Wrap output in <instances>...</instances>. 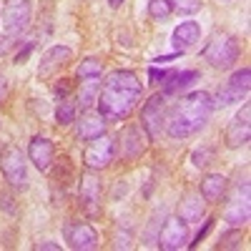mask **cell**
Returning a JSON list of instances; mask_svg holds the SVG:
<instances>
[{
  "label": "cell",
  "instance_id": "cell-1",
  "mask_svg": "<svg viewBox=\"0 0 251 251\" xmlns=\"http://www.w3.org/2000/svg\"><path fill=\"white\" fill-rule=\"evenodd\" d=\"M143 96V86L133 71H113L108 78L103 80V86L98 91V116L113 123V121H126L131 116V111L138 106V100Z\"/></svg>",
  "mask_w": 251,
  "mask_h": 251
},
{
  "label": "cell",
  "instance_id": "cell-2",
  "mask_svg": "<svg viewBox=\"0 0 251 251\" xmlns=\"http://www.w3.org/2000/svg\"><path fill=\"white\" fill-rule=\"evenodd\" d=\"M211 113H214V98L206 91L188 93L178 98L176 106L171 108L169 121H166V133L171 138H188L203 128Z\"/></svg>",
  "mask_w": 251,
  "mask_h": 251
},
{
  "label": "cell",
  "instance_id": "cell-3",
  "mask_svg": "<svg viewBox=\"0 0 251 251\" xmlns=\"http://www.w3.org/2000/svg\"><path fill=\"white\" fill-rule=\"evenodd\" d=\"M239 55H241L239 40L234 35H228V33H216L211 40H208V46L203 48V60H208L219 71L231 68L239 60Z\"/></svg>",
  "mask_w": 251,
  "mask_h": 251
},
{
  "label": "cell",
  "instance_id": "cell-4",
  "mask_svg": "<svg viewBox=\"0 0 251 251\" xmlns=\"http://www.w3.org/2000/svg\"><path fill=\"white\" fill-rule=\"evenodd\" d=\"M33 18V3L30 0H10L3 10V25H5V35L10 38H20Z\"/></svg>",
  "mask_w": 251,
  "mask_h": 251
},
{
  "label": "cell",
  "instance_id": "cell-5",
  "mask_svg": "<svg viewBox=\"0 0 251 251\" xmlns=\"http://www.w3.org/2000/svg\"><path fill=\"white\" fill-rule=\"evenodd\" d=\"M116 151H118L116 141L103 133V136L88 141L86 151H83V163H86L91 171H100V169H106V166L116 158Z\"/></svg>",
  "mask_w": 251,
  "mask_h": 251
},
{
  "label": "cell",
  "instance_id": "cell-6",
  "mask_svg": "<svg viewBox=\"0 0 251 251\" xmlns=\"http://www.w3.org/2000/svg\"><path fill=\"white\" fill-rule=\"evenodd\" d=\"M0 171H3L5 181L13 186V188H20L25 191L28 188V169H25V158L20 153L15 146H8L0 156Z\"/></svg>",
  "mask_w": 251,
  "mask_h": 251
},
{
  "label": "cell",
  "instance_id": "cell-7",
  "mask_svg": "<svg viewBox=\"0 0 251 251\" xmlns=\"http://www.w3.org/2000/svg\"><path fill=\"white\" fill-rule=\"evenodd\" d=\"M249 88H251V71H249V68L236 71L231 78L224 83V86H219L214 108H216V106H231V103H239L241 98L249 96Z\"/></svg>",
  "mask_w": 251,
  "mask_h": 251
},
{
  "label": "cell",
  "instance_id": "cell-8",
  "mask_svg": "<svg viewBox=\"0 0 251 251\" xmlns=\"http://www.w3.org/2000/svg\"><path fill=\"white\" fill-rule=\"evenodd\" d=\"M188 241V224L178 216L174 219H166L161 231L156 236V244L163 249V251H176V249H183Z\"/></svg>",
  "mask_w": 251,
  "mask_h": 251
},
{
  "label": "cell",
  "instance_id": "cell-9",
  "mask_svg": "<svg viewBox=\"0 0 251 251\" xmlns=\"http://www.w3.org/2000/svg\"><path fill=\"white\" fill-rule=\"evenodd\" d=\"M163 118H166V96L156 93L146 100V106L141 111V126L149 133V138H156L163 128Z\"/></svg>",
  "mask_w": 251,
  "mask_h": 251
},
{
  "label": "cell",
  "instance_id": "cell-10",
  "mask_svg": "<svg viewBox=\"0 0 251 251\" xmlns=\"http://www.w3.org/2000/svg\"><path fill=\"white\" fill-rule=\"evenodd\" d=\"M249 211H251V203H249V181L244 178V183L239 181L234 196L228 199L224 219L231 224V226H244L249 221Z\"/></svg>",
  "mask_w": 251,
  "mask_h": 251
},
{
  "label": "cell",
  "instance_id": "cell-11",
  "mask_svg": "<svg viewBox=\"0 0 251 251\" xmlns=\"http://www.w3.org/2000/svg\"><path fill=\"white\" fill-rule=\"evenodd\" d=\"M249 136H251V106L244 103V108L231 118L226 128V146L228 149H241L249 143Z\"/></svg>",
  "mask_w": 251,
  "mask_h": 251
},
{
  "label": "cell",
  "instance_id": "cell-12",
  "mask_svg": "<svg viewBox=\"0 0 251 251\" xmlns=\"http://www.w3.org/2000/svg\"><path fill=\"white\" fill-rule=\"evenodd\" d=\"M66 241L75 251H91L98 246V234L91 224L73 221V224H66Z\"/></svg>",
  "mask_w": 251,
  "mask_h": 251
},
{
  "label": "cell",
  "instance_id": "cell-13",
  "mask_svg": "<svg viewBox=\"0 0 251 251\" xmlns=\"http://www.w3.org/2000/svg\"><path fill=\"white\" fill-rule=\"evenodd\" d=\"M149 133L143 131V126H128L123 133H121V156L126 161H136L143 151L146 146H149Z\"/></svg>",
  "mask_w": 251,
  "mask_h": 251
},
{
  "label": "cell",
  "instance_id": "cell-14",
  "mask_svg": "<svg viewBox=\"0 0 251 251\" xmlns=\"http://www.w3.org/2000/svg\"><path fill=\"white\" fill-rule=\"evenodd\" d=\"M78 194H80V206L86 208V214L98 216L100 214V178L93 174H86L80 178Z\"/></svg>",
  "mask_w": 251,
  "mask_h": 251
},
{
  "label": "cell",
  "instance_id": "cell-15",
  "mask_svg": "<svg viewBox=\"0 0 251 251\" xmlns=\"http://www.w3.org/2000/svg\"><path fill=\"white\" fill-rule=\"evenodd\" d=\"M28 156H30V161H33V166L38 171H48L53 158H55V149L46 136H35L28 146Z\"/></svg>",
  "mask_w": 251,
  "mask_h": 251
},
{
  "label": "cell",
  "instance_id": "cell-16",
  "mask_svg": "<svg viewBox=\"0 0 251 251\" xmlns=\"http://www.w3.org/2000/svg\"><path fill=\"white\" fill-rule=\"evenodd\" d=\"M206 216V201L201 194L196 191H188L181 196L178 201V219H183L186 224H196Z\"/></svg>",
  "mask_w": 251,
  "mask_h": 251
},
{
  "label": "cell",
  "instance_id": "cell-17",
  "mask_svg": "<svg viewBox=\"0 0 251 251\" xmlns=\"http://www.w3.org/2000/svg\"><path fill=\"white\" fill-rule=\"evenodd\" d=\"M73 58V50L68 46H53L50 50H46V55L40 58V66H38V75L40 78H48L53 75L60 66H66V63Z\"/></svg>",
  "mask_w": 251,
  "mask_h": 251
},
{
  "label": "cell",
  "instance_id": "cell-18",
  "mask_svg": "<svg viewBox=\"0 0 251 251\" xmlns=\"http://www.w3.org/2000/svg\"><path fill=\"white\" fill-rule=\"evenodd\" d=\"M199 38H201V25L196 23V20H183L181 25H176V30H174V35H171L176 50L191 48Z\"/></svg>",
  "mask_w": 251,
  "mask_h": 251
},
{
  "label": "cell",
  "instance_id": "cell-19",
  "mask_svg": "<svg viewBox=\"0 0 251 251\" xmlns=\"http://www.w3.org/2000/svg\"><path fill=\"white\" fill-rule=\"evenodd\" d=\"M199 78V71H178V73H169L161 83V93L163 96H174L178 91H183L186 86H191V83Z\"/></svg>",
  "mask_w": 251,
  "mask_h": 251
},
{
  "label": "cell",
  "instance_id": "cell-20",
  "mask_svg": "<svg viewBox=\"0 0 251 251\" xmlns=\"http://www.w3.org/2000/svg\"><path fill=\"white\" fill-rule=\"evenodd\" d=\"M224 194H226V176H221V174H208V176L201 181V196H203V201L219 203Z\"/></svg>",
  "mask_w": 251,
  "mask_h": 251
},
{
  "label": "cell",
  "instance_id": "cell-21",
  "mask_svg": "<svg viewBox=\"0 0 251 251\" xmlns=\"http://www.w3.org/2000/svg\"><path fill=\"white\" fill-rule=\"evenodd\" d=\"M106 133V121L100 116H83L78 123V138L80 141H91Z\"/></svg>",
  "mask_w": 251,
  "mask_h": 251
},
{
  "label": "cell",
  "instance_id": "cell-22",
  "mask_svg": "<svg viewBox=\"0 0 251 251\" xmlns=\"http://www.w3.org/2000/svg\"><path fill=\"white\" fill-rule=\"evenodd\" d=\"M75 73H78V78H83V80L100 78V73H103V63H100L98 58H86V60H80V66L75 68Z\"/></svg>",
  "mask_w": 251,
  "mask_h": 251
},
{
  "label": "cell",
  "instance_id": "cell-23",
  "mask_svg": "<svg viewBox=\"0 0 251 251\" xmlns=\"http://www.w3.org/2000/svg\"><path fill=\"white\" fill-rule=\"evenodd\" d=\"M98 91H100V83H98V78L86 80V86L80 88V108H83V111L91 108L93 103L98 100Z\"/></svg>",
  "mask_w": 251,
  "mask_h": 251
},
{
  "label": "cell",
  "instance_id": "cell-24",
  "mask_svg": "<svg viewBox=\"0 0 251 251\" xmlns=\"http://www.w3.org/2000/svg\"><path fill=\"white\" fill-rule=\"evenodd\" d=\"M55 121H58L60 126L73 123V121H75V103H71V100L63 98V100L58 103V108H55Z\"/></svg>",
  "mask_w": 251,
  "mask_h": 251
},
{
  "label": "cell",
  "instance_id": "cell-25",
  "mask_svg": "<svg viewBox=\"0 0 251 251\" xmlns=\"http://www.w3.org/2000/svg\"><path fill=\"white\" fill-rule=\"evenodd\" d=\"M174 10H171V5H169V0H149V15L153 18V20H169V15H171Z\"/></svg>",
  "mask_w": 251,
  "mask_h": 251
},
{
  "label": "cell",
  "instance_id": "cell-26",
  "mask_svg": "<svg viewBox=\"0 0 251 251\" xmlns=\"http://www.w3.org/2000/svg\"><path fill=\"white\" fill-rule=\"evenodd\" d=\"M214 153H216V151H214V146H201V149H196V151L191 153V161H194L196 169H203V166L211 163Z\"/></svg>",
  "mask_w": 251,
  "mask_h": 251
},
{
  "label": "cell",
  "instance_id": "cell-27",
  "mask_svg": "<svg viewBox=\"0 0 251 251\" xmlns=\"http://www.w3.org/2000/svg\"><path fill=\"white\" fill-rule=\"evenodd\" d=\"M169 5L174 13H183V15H191L196 10H201V0H169Z\"/></svg>",
  "mask_w": 251,
  "mask_h": 251
},
{
  "label": "cell",
  "instance_id": "cell-28",
  "mask_svg": "<svg viewBox=\"0 0 251 251\" xmlns=\"http://www.w3.org/2000/svg\"><path fill=\"white\" fill-rule=\"evenodd\" d=\"M239 246H241V231H236V228L224 234L221 241H219V249H239Z\"/></svg>",
  "mask_w": 251,
  "mask_h": 251
},
{
  "label": "cell",
  "instance_id": "cell-29",
  "mask_svg": "<svg viewBox=\"0 0 251 251\" xmlns=\"http://www.w3.org/2000/svg\"><path fill=\"white\" fill-rule=\"evenodd\" d=\"M73 91V80L71 78H60L58 83H55V88H53V93H55V98L58 100H63V98H68V93Z\"/></svg>",
  "mask_w": 251,
  "mask_h": 251
},
{
  "label": "cell",
  "instance_id": "cell-30",
  "mask_svg": "<svg viewBox=\"0 0 251 251\" xmlns=\"http://www.w3.org/2000/svg\"><path fill=\"white\" fill-rule=\"evenodd\" d=\"M18 46V38H10V35H0V55H8L13 48Z\"/></svg>",
  "mask_w": 251,
  "mask_h": 251
},
{
  "label": "cell",
  "instance_id": "cell-31",
  "mask_svg": "<svg viewBox=\"0 0 251 251\" xmlns=\"http://www.w3.org/2000/svg\"><path fill=\"white\" fill-rule=\"evenodd\" d=\"M211 226H214V221H206V226H203L201 231L196 234V241H191V244H188V246H196V244H199V241H201V239H203V236L208 234V228H211Z\"/></svg>",
  "mask_w": 251,
  "mask_h": 251
},
{
  "label": "cell",
  "instance_id": "cell-32",
  "mask_svg": "<svg viewBox=\"0 0 251 251\" xmlns=\"http://www.w3.org/2000/svg\"><path fill=\"white\" fill-rule=\"evenodd\" d=\"M30 50H33V43H28L23 50H20V53L15 55V63H18V66H20V63H25V58H28V53H30Z\"/></svg>",
  "mask_w": 251,
  "mask_h": 251
},
{
  "label": "cell",
  "instance_id": "cell-33",
  "mask_svg": "<svg viewBox=\"0 0 251 251\" xmlns=\"http://www.w3.org/2000/svg\"><path fill=\"white\" fill-rule=\"evenodd\" d=\"M149 75H151V80H153V83H161L169 73H166V71H158V68H151V71H149Z\"/></svg>",
  "mask_w": 251,
  "mask_h": 251
},
{
  "label": "cell",
  "instance_id": "cell-34",
  "mask_svg": "<svg viewBox=\"0 0 251 251\" xmlns=\"http://www.w3.org/2000/svg\"><path fill=\"white\" fill-rule=\"evenodd\" d=\"M35 249H38V251H40V249H43V251H58L60 246H58V244H53V241H40Z\"/></svg>",
  "mask_w": 251,
  "mask_h": 251
},
{
  "label": "cell",
  "instance_id": "cell-35",
  "mask_svg": "<svg viewBox=\"0 0 251 251\" xmlns=\"http://www.w3.org/2000/svg\"><path fill=\"white\" fill-rule=\"evenodd\" d=\"M5 98H8V80L0 75V103H3Z\"/></svg>",
  "mask_w": 251,
  "mask_h": 251
},
{
  "label": "cell",
  "instance_id": "cell-36",
  "mask_svg": "<svg viewBox=\"0 0 251 251\" xmlns=\"http://www.w3.org/2000/svg\"><path fill=\"white\" fill-rule=\"evenodd\" d=\"M10 201H13L10 196H0V203H3V206L8 208V214H15V206H13Z\"/></svg>",
  "mask_w": 251,
  "mask_h": 251
},
{
  "label": "cell",
  "instance_id": "cell-37",
  "mask_svg": "<svg viewBox=\"0 0 251 251\" xmlns=\"http://www.w3.org/2000/svg\"><path fill=\"white\" fill-rule=\"evenodd\" d=\"M108 3H111V5H113V8H118V5H121V3H123V0H108Z\"/></svg>",
  "mask_w": 251,
  "mask_h": 251
},
{
  "label": "cell",
  "instance_id": "cell-38",
  "mask_svg": "<svg viewBox=\"0 0 251 251\" xmlns=\"http://www.w3.org/2000/svg\"><path fill=\"white\" fill-rule=\"evenodd\" d=\"M226 3H228V0H226Z\"/></svg>",
  "mask_w": 251,
  "mask_h": 251
}]
</instances>
